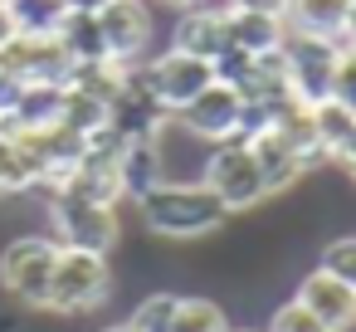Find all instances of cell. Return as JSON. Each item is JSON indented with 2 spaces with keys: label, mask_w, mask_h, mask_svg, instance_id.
<instances>
[{
  "label": "cell",
  "mask_w": 356,
  "mask_h": 332,
  "mask_svg": "<svg viewBox=\"0 0 356 332\" xmlns=\"http://www.w3.org/2000/svg\"><path fill=\"white\" fill-rule=\"evenodd\" d=\"M225 10H264V15H283L288 0H220Z\"/></svg>",
  "instance_id": "obj_28"
},
{
  "label": "cell",
  "mask_w": 356,
  "mask_h": 332,
  "mask_svg": "<svg viewBox=\"0 0 356 332\" xmlns=\"http://www.w3.org/2000/svg\"><path fill=\"white\" fill-rule=\"evenodd\" d=\"M0 69L20 84H69V54L54 35H10L0 45Z\"/></svg>",
  "instance_id": "obj_9"
},
{
  "label": "cell",
  "mask_w": 356,
  "mask_h": 332,
  "mask_svg": "<svg viewBox=\"0 0 356 332\" xmlns=\"http://www.w3.org/2000/svg\"><path fill=\"white\" fill-rule=\"evenodd\" d=\"M264 332H327V327H322L298 298H288V303H278V308L268 313V327H264Z\"/></svg>",
  "instance_id": "obj_25"
},
{
  "label": "cell",
  "mask_w": 356,
  "mask_h": 332,
  "mask_svg": "<svg viewBox=\"0 0 356 332\" xmlns=\"http://www.w3.org/2000/svg\"><path fill=\"white\" fill-rule=\"evenodd\" d=\"M108 6H113V0H64V10H74V15H98Z\"/></svg>",
  "instance_id": "obj_29"
},
{
  "label": "cell",
  "mask_w": 356,
  "mask_h": 332,
  "mask_svg": "<svg viewBox=\"0 0 356 332\" xmlns=\"http://www.w3.org/2000/svg\"><path fill=\"white\" fill-rule=\"evenodd\" d=\"M0 332H20V313H0Z\"/></svg>",
  "instance_id": "obj_34"
},
{
  "label": "cell",
  "mask_w": 356,
  "mask_h": 332,
  "mask_svg": "<svg viewBox=\"0 0 356 332\" xmlns=\"http://www.w3.org/2000/svg\"><path fill=\"white\" fill-rule=\"evenodd\" d=\"M288 40V25L283 15H264V10H229V49H244V54H273L283 49Z\"/></svg>",
  "instance_id": "obj_15"
},
{
  "label": "cell",
  "mask_w": 356,
  "mask_h": 332,
  "mask_svg": "<svg viewBox=\"0 0 356 332\" xmlns=\"http://www.w3.org/2000/svg\"><path fill=\"white\" fill-rule=\"evenodd\" d=\"M312 127H317V147H322V157L337 161V157L346 152L351 132H356V113L341 108L337 98H322V103H312Z\"/></svg>",
  "instance_id": "obj_19"
},
{
  "label": "cell",
  "mask_w": 356,
  "mask_h": 332,
  "mask_svg": "<svg viewBox=\"0 0 356 332\" xmlns=\"http://www.w3.org/2000/svg\"><path fill=\"white\" fill-rule=\"evenodd\" d=\"M176 298H181V293H166V288L147 293V298L132 308L127 327H132V332H171V322H176Z\"/></svg>",
  "instance_id": "obj_23"
},
{
  "label": "cell",
  "mask_w": 356,
  "mask_h": 332,
  "mask_svg": "<svg viewBox=\"0 0 356 332\" xmlns=\"http://www.w3.org/2000/svg\"><path fill=\"white\" fill-rule=\"evenodd\" d=\"M54 259H59V244L54 235L44 230H30V235H15L0 249V293H6L15 308L25 313H44L49 308V278H54Z\"/></svg>",
  "instance_id": "obj_2"
},
{
  "label": "cell",
  "mask_w": 356,
  "mask_h": 332,
  "mask_svg": "<svg viewBox=\"0 0 356 332\" xmlns=\"http://www.w3.org/2000/svg\"><path fill=\"white\" fill-rule=\"evenodd\" d=\"M293 298H298L327 332H351V327H356V288L341 283V278H332V274H322V269L302 274V283H298Z\"/></svg>",
  "instance_id": "obj_12"
},
{
  "label": "cell",
  "mask_w": 356,
  "mask_h": 332,
  "mask_svg": "<svg viewBox=\"0 0 356 332\" xmlns=\"http://www.w3.org/2000/svg\"><path fill=\"white\" fill-rule=\"evenodd\" d=\"M59 113H64V84H25L15 113H10V118H0V132H10V127H25V132H35V127H54Z\"/></svg>",
  "instance_id": "obj_17"
},
{
  "label": "cell",
  "mask_w": 356,
  "mask_h": 332,
  "mask_svg": "<svg viewBox=\"0 0 356 332\" xmlns=\"http://www.w3.org/2000/svg\"><path fill=\"white\" fill-rule=\"evenodd\" d=\"M341 59V40H322V35H298L288 30L283 40V64H288V88L302 108L332 98V74Z\"/></svg>",
  "instance_id": "obj_7"
},
{
  "label": "cell",
  "mask_w": 356,
  "mask_h": 332,
  "mask_svg": "<svg viewBox=\"0 0 356 332\" xmlns=\"http://www.w3.org/2000/svg\"><path fill=\"white\" fill-rule=\"evenodd\" d=\"M229 332H264V327H229Z\"/></svg>",
  "instance_id": "obj_36"
},
{
  "label": "cell",
  "mask_w": 356,
  "mask_h": 332,
  "mask_svg": "<svg viewBox=\"0 0 356 332\" xmlns=\"http://www.w3.org/2000/svg\"><path fill=\"white\" fill-rule=\"evenodd\" d=\"M341 45H356V0H351V15H346V30H341Z\"/></svg>",
  "instance_id": "obj_33"
},
{
  "label": "cell",
  "mask_w": 356,
  "mask_h": 332,
  "mask_svg": "<svg viewBox=\"0 0 356 332\" xmlns=\"http://www.w3.org/2000/svg\"><path fill=\"white\" fill-rule=\"evenodd\" d=\"M337 166H346V171L356 176V132H351V142H346V152L337 157Z\"/></svg>",
  "instance_id": "obj_30"
},
{
  "label": "cell",
  "mask_w": 356,
  "mask_h": 332,
  "mask_svg": "<svg viewBox=\"0 0 356 332\" xmlns=\"http://www.w3.org/2000/svg\"><path fill=\"white\" fill-rule=\"evenodd\" d=\"M171 332H229V317L215 298L205 293H181L176 298V322Z\"/></svg>",
  "instance_id": "obj_20"
},
{
  "label": "cell",
  "mask_w": 356,
  "mask_h": 332,
  "mask_svg": "<svg viewBox=\"0 0 356 332\" xmlns=\"http://www.w3.org/2000/svg\"><path fill=\"white\" fill-rule=\"evenodd\" d=\"M171 49L215 64L220 54H229V10L220 6V0L195 6V10H181L176 25H171Z\"/></svg>",
  "instance_id": "obj_11"
},
{
  "label": "cell",
  "mask_w": 356,
  "mask_h": 332,
  "mask_svg": "<svg viewBox=\"0 0 356 332\" xmlns=\"http://www.w3.org/2000/svg\"><path fill=\"white\" fill-rule=\"evenodd\" d=\"M10 20H15V30L20 35H54L59 25H64V0H10Z\"/></svg>",
  "instance_id": "obj_22"
},
{
  "label": "cell",
  "mask_w": 356,
  "mask_h": 332,
  "mask_svg": "<svg viewBox=\"0 0 356 332\" xmlns=\"http://www.w3.org/2000/svg\"><path fill=\"white\" fill-rule=\"evenodd\" d=\"M137 79L142 88L166 108V113H181L186 103H195L210 84H215V64L195 59V54H181V49H161V54H147L137 64Z\"/></svg>",
  "instance_id": "obj_6"
},
{
  "label": "cell",
  "mask_w": 356,
  "mask_h": 332,
  "mask_svg": "<svg viewBox=\"0 0 356 332\" xmlns=\"http://www.w3.org/2000/svg\"><path fill=\"white\" fill-rule=\"evenodd\" d=\"M166 176H161V157H156V142L152 137H137L122 147L118 157V186H122V205H137L147 191H156Z\"/></svg>",
  "instance_id": "obj_14"
},
{
  "label": "cell",
  "mask_w": 356,
  "mask_h": 332,
  "mask_svg": "<svg viewBox=\"0 0 356 332\" xmlns=\"http://www.w3.org/2000/svg\"><path fill=\"white\" fill-rule=\"evenodd\" d=\"M332 98L356 113V45H341V59H337V74H332Z\"/></svg>",
  "instance_id": "obj_26"
},
{
  "label": "cell",
  "mask_w": 356,
  "mask_h": 332,
  "mask_svg": "<svg viewBox=\"0 0 356 332\" xmlns=\"http://www.w3.org/2000/svg\"><path fill=\"white\" fill-rule=\"evenodd\" d=\"M59 127L79 132V137H93L98 127H108V103L83 93V88H64V113H59Z\"/></svg>",
  "instance_id": "obj_21"
},
{
  "label": "cell",
  "mask_w": 356,
  "mask_h": 332,
  "mask_svg": "<svg viewBox=\"0 0 356 332\" xmlns=\"http://www.w3.org/2000/svg\"><path fill=\"white\" fill-rule=\"evenodd\" d=\"M351 15V0H288L283 6V25L298 35H322V40H341Z\"/></svg>",
  "instance_id": "obj_16"
},
{
  "label": "cell",
  "mask_w": 356,
  "mask_h": 332,
  "mask_svg": "<svg viewBox=\"0 0 356 332\" xmlns=\"http://www.w3.org/2000/svg\"><path fill=\"white\" fill-rule=\"evenodd\" d=\"M249 152H254V161H259V176H264V186H268V200L283 196V191H293V186L307 176V161H302L278 132L249 137Z\"/></svg>",
  "instance_id": "obj_13"
},
{
  "label": "cell",
  "mask_w": 356,
  "mask_h": 332,
  "mask_svg": "<svg viewBox=\"0 0 356 332\" xmlns=\"http://www.w3.org/2000/svg\"><path fill=\"white\" fill-rule=\"evenodd\" d=\"M20 93H25V84H20V79H10L6 69H0V118H10V113H15Z\"/></svg>",
  "instance_id": "obj_27"
},
{
  "label": "cell",
  "mask_w": 356,
  "mask_h": 332,
  "mask_svg": "<svg viewBox=\"0 0 356 332\" xmlns=\"http://www.w3.org/2000/svg\"><path fill=\"white\" fill-rule=\"evenodd\" d=\"M0 6H10V0H0Z\"/></svg>",
  "instance_id": "obj_37"
},
{
  "label": "cell",
  "mask_w": 356,
  "mask_h": 332,
  "mask_svg": "<svg viewBox=\"0 0 356 332\" xmlns=\"http://www.w3.org/2000/svg\"><path fill=\"white\" fill-rule=\"evenodd\" d=\"M156 6H166V10H176V15H181V10H195V6H210V0H156Z\"/></svg>",
  "instance_id": "obj_31"
},
{
  "label": "cell",
  "mask_w": 356,
  "mask_h": 332,
  "mask_svg": "<svg viewBox=\"0 0 356 332\" xmlns=\"http://www.w3.org/2000/svg\"><path fill=\"white\" fill-rule=\"evenodd\" d=\"M113 298V264L108 254H88V249H59L54 259V278H49V308L54 317H83L98 313Z\"/></svg>",
  "instance_id": "obj_3"
},
{
  "label": "cell",
  "mask_w": 356,
  "mask_h": 332,
  "mask_svg": "<svg viewBox=\"0 0 356 332\" xmlns=\"http://www.w3.org/2000/svg\"><path fill=\"white\" fill-rule=\"evenodd\" d=\"M137 215L152 239H171V244L210 239L234 220L205 181H161L156 191H147L137 200Z\"/></svg>",
  "instance_id": "obj_1"
},
{
  "label": "cell",
  "mask_w": 356,
  "mask_h": 332,
  "mask_svg": "<svg viewBox=\"0 0 356 332\" xmlns=\"http://www.w3.org/2000/svg\"><path fill=\"white\" fill-rule=\"evenodd\" d=\"M98 30H103V45H108V59L132 69L152 54V30H156V15L147 0H113L108 10H98Z\"/></svg>",
  "instance_id": "obj_8"
},
{
  "label": "cell",
  "mask_w": 356,
  "mask_h": 332,
  "mask_svg": "<svg viewBox=\"0 0 356 332\" xmlns=\"http://www.w3.org/2000/svg\"><path fill=\"white\" fill-rule=\"evenodd\" d=\"M317 269L356 288V235H337V239H327V244H322V259H317Z\"/></svg>",
  "instance_id": "obj_24"
},
{
  "label": "cell",
  "mask_w": 356,
  "mask_h": 332,
  "mask_svg": "<svg viewBox=\"0 0 356 332\" xmlns=\"http://www.w3.org/2000/svg\"><path fill=\"white\" fill-rule=\"evenodd\" d=\"M98 332H132L127 322H108V327H98Z\"/></svg>",
  "instance_id": "obj_35"
},
{
  "label": "cell",
  "mask_w": 356,
  "mask_h": 332,
  "mask_svg": "<svg viewBox=\"0 0 356 332\" xmlns=\"http://www.w3.org/2000/svg\"><path fill=\"white\" fill-rule=\"evenodd\" d=\"M10 35H15V20H10V10H6V6H0V45H6Z\"/></svg>",
  "instance_id": "obj_32"
},
{
  "label": "cell",
  "mask_w": 356,
  "mask_h": 332,
  "mask_svg": "<svg viewBox=\"0 0 356 332\" xmlns=\"http://www.w3.org/2000/svg\"><path fill=\"white\" fill-rule=\"evenodd\" d=\"M54 40L64 45L69 64H103L108 59V45H103V30H98V15H64V25L54 30Z\"/></svg>",
  "instance_id": "obj_18"
},
{
  "label": "cell",
  "mask_w": 356,
  "mask_h": 332,
  "mask_svg": "<svg viewBox=\"0 0 356 332\" xmlns=\"http://www.w3.org/2000/svg\"><path fill=\"white\" fill-rule=\"evenodd\" d=\"M44 220L59 249H88V254H113L122 239V210L118 205H93L74 196H44Z\"/></svg>",
  "instance_id": "obj_4"
},
{
  "label": "cell",
  "mask_w": 356,
  "mask_h": 332,
  "mask_svg": "<svg viewBox=\"0 0 356 332\" xmlns=\"http://www.w3.org/2000/svg\"><path fill=\"white\" fill-rule=\"evenodd\" d=\"M239 108H244V98L234 93V88H225V84H210L195 103H186L181 113H171L191 137H200L205 147H220V142H229V137H239Z\"/></svg>",
  "instance_id": "obj_10"
},
{
  "label": "cell",
  "mask_w": 356,
  "mask_h": 332,
  "mask_svg": "<svg viewBox=\"0 0 356 332\" xmlns=\"http://www.w3.org/2000/svg\"><path fill=\"white\" fill-rule=\"evenodd\" d=\"M200 181L215 191V200H220L229 215L259 210V205L268 200V186H264V176H259V161H254L249 142H239V137H229V142L210 147Z\"/></svg>",
  "instance_id": "obj_5"
}]
</instances>
